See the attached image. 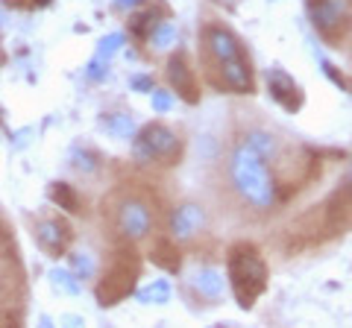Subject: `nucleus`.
<instances>
[{
    "label": "nucleus",
    "mask_w": 352,
    "mask_h": 328,
    "mask_svg": "<svg viewBox=\"0 0 352 328\" xmlns=\"http://www.w3.org/2000/svg\"><path fill=\"white\" fill-rule=\"evenodd\" d=\"M203 62L208 68V80L229 94H250L256 89L250 68V56L241 41L223 27H206L203 32Z\"/></svg>",
    "instance_id": "1"
},
{
    "label": "nucleus",
    "mask_w": 352,
    "mask_h": 328,
    "mask_svg": "<svg viewBox=\"0 0 352 328\" xmlns=\"http://www.w3.org/2000/svg\"><path fill=\"white\" fill-rule=\"evenodd\" d=\"M53 200H56L62 209H68V211H80V196H76L71 185H65V182L53 185Z\"/></svg>",
    "instance_id": "13"
},
{
    "label": "nucleus",
    "mask_w": 352,
    "mask_h": 328,
    "mask_svg": "<svg viewBox=\"0 0 352 328\" xmlns=\"http://www.w3.org/2000/svg\"><path fill=\"white\" fill-rule=\"evenodd\" d=\"M200 226H203V211L197 209V205H185V209L173 214V235H179V237L197 235Z\"/></svg>",
    "instance_id": "11"
},
{
    "label": "nucleus",
    "mask_w": 352,
    "mask_h": 328,
    "mask_svg": "<svg viewBox=\"0 0 352 328\" xmlns=\"http://www.w3.org/2000/svg\"><path fill=\"white\" fill-rule=\"evenodd\" d=\"M138 161H159V164H173L179 159V138H176L168 126L153 124L138 135L135 147H132Z\"/></svg>",
    "instance_id": "5"
},
{
    "label": "nucleus",
    "mask_w": 352,
    "mask_h": 328,
    "mask_svg": "<svg viewBox=\"0 0 352 328\" xmlns=\"http://www.w3.org/2000/svg\"><path fill=\"white\" fill-rule=\"evenodd\" d=\"M232 179L252 209H270L276 202V182H273V170L267 167V156H261L250 141L241 144L232 156Z\"/></svg>",
    "instance_id": "2"
},
{
    "label": "nucleus",
    "mask_w": 352,
    "mask_h": 328,
    "mask_svg": "<svg viewBox=\"0 0 352 328\" xmlns=\"http://www.w3.org/2000/svg\"><path fill=\"white\" fill-rule=\"evenodd\" d=\"M150 258H153V264L162 267V270H168V272L179 270V261H182L179 258V249H176V244H173V240H168V237L156 240V246H153Z\"/></svg>",
    "instance_id": "12"
},
{
    "label": "nucleus",
    "mask_w": 352,
    "mask_h": 328,
    "mask_svg": "<svg viewBox=\"0 0 352 328\" xmlns=\"http://www.w3.org/2000/svg\"><path fill=\"white\" fill-rule=\"evenodd\" d=\"M267 82H270V97H273V100H276L282 108H288V112H296V108L302 106V89H300V85H296L285 71H273Z\"/></svg>",
    "instance_id": "9"
},
{
    "label": "nucleus",
    "mask_w": 352,
    "mask_h": 328,
    "mask_svg": "<svg viewBox=\"0 0 352 328\" xmlns=\"http://www.w3.org/2000/svg\"><path fill=\"white\" fill-rule=\"evenodd\" d=\"M226 270H229V284L235 290V299L241 308H252L256 299L267 290V264L264 255L258 253V246L241 240L229 249L226 255Z\"/></svg>",
    "instance_id": "3"
},
{
    "label": "nucleus",
    "mask_w": 352,
    "mask_h": 328,
    "mask_svg": "<svg viewBox=\"0 0 352 328\" xmlns=\"http://www.w3.org/2000/svg\"><path fill=\"white\" fill-rule=\"evenodd\" d=\"M308 6H311L317 32H320L326 41H332V45H340V38H344L352 27L344 0H308Z\"/></svg>",
    "instance_id": "6"
},
{
    "label": "nucleus",
    "mask_w": 352,
    "mask_h": 328,
    "mask_svg": "<svg viewBox=\"0 0 352 328\" xmlns=\"http://www.w3.org/2000/svg\"><path fill=\"white\" fill-rule=\"evenodd\" d=\"M168 76L173 82L176 94L182 97L185 103H197L200 100V85H197V71L191 68V59L185 53H176L168 65Z\"/></svg>",
    "instance_id": "8"
},
{
    "label": "nucleus",
    "mask_w": 352,
    "mask_h": 328,
    "mask_svg": "<svg viewBox=\"0 0 352 328\" xmlns=\"http://www.w3.org/2000/svg\"><path fill=\"white\" fill-rule=\"evenodd\" d=\"M141 276V258L132 246H120L115 258L109 261V267L103 272L100 284H97V302L100 305H118L120 299H126L138 284Z\"/></svg>",
    "instance_id": "4"
},
{
    "label": "nucleus",
    "mask_w": 352,
    "mask_h": 328,
    "mask_svg": "<svg viewBox=\"0 0 352 328\" xmlns=\"http://www.w3.org/2000/svg\"><path fill=\"white\" fill-rule=\"evenodd\" d=\"M36 237H38V246L44 249V253H50V255H62L65 249H68L71 244V229L59 223V220H44L38 223L36 229Z\"/></svg>",
    "instance_id": "10"
},
{
    "label": "nucleus",
    "mask_w": 352,
    "mask_h": 328,
    "mask_svg": "<svg viewBox=\"0 0 352 328\" xmlns=\"http://www.w3.org/2000/svg\"><path fill=\"white\" fill-rule=\"evenodd\" d=\"M153 214L141 200H124L115 211V226L126 240H138L150 232Z\"/></svg>",
    "instance_id": "7"
},
{
    "label": "nucleus",
    "mask_w": 352,
    "mask_h": 328,
    "mask_svg": "<svg viewBox=\"0 0 352 328\" xmlns=\"http://www.w3.org/2000/svg\"><path fill=\"white\" fill-rule=\"evenodd\" d=\"M12 6H21V9H36V6H44L47 0H9Z\"/></svg>",
    "instance_id": "15"
},
{
    "label": "nucleus",
    "mask_w": 352,
    "mask_h": 328,
    "mask_svg": "<svg viewBox=\"0 0 352 328\" xmlns=\"http://www.w3.org/2000/svg\"><path fill=\"white\" fill-rule=\"evenodd\" d=\"M203 288H206V290L214 296V293L220 290V279L214 276V272H203Z\"/></svg>",
    "instance_id": "14"
}]
</instances>
